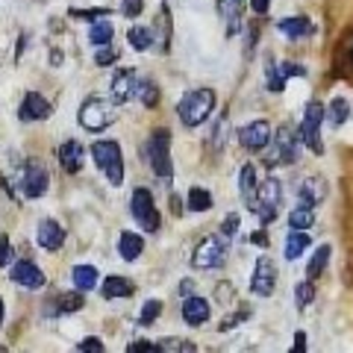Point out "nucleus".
I'll return each instance as SVG.
<instances>
[{
  "mask_svg": "<svg viewBox=\"0 0 353 353\" xmlns=\"http://www.w3.org/2000/svg\"><path fill=\"white\" fill-rule=\"evenodd\" d=\"M159 315H162V301H148L145 306H141V312H139V324L141 327H150Z\"/></svg>",
  "mask_w": 353,
  "mask_h": 353,
  "instance_id": "nucleus-38",
  "label": "nucleus"
},
{
  "mask_svg": "<svg viewBox=\"0 0 353 353\" xmlns=\"http://www.w3.org/2000/svg\"><path fill=\"white\" fill-rule=\"evenodd\" d=\"M109 92H112L115 103H127L130 97H136L139 94L136 71H132V68H118L115 77H112V85H109Z\"/></svg>",
  "mask_w": 353,
  "mask_h": 353,
  "instance_id": "nucleus-15",
  "label": "nucleus"
},
{
  "mask_svg": "<svg viewBox=\"0 0 353 353\" xmlns=\"http://www.w3.org/2000/svg\"><path fill=\"white\" fill-rule=\"evenodd\" d=\"M294 353H303L306 350V333H294V345H292Z\"/></svg>",
  "mask_w": 353,
  "mask_h": 353,
  "instance_id": "nucleus-51",
  "label": "nucleus"
},
{
  "mask_svg": "<svg viewBox=\"0 0 353 353\" xmlns=\"http://www.w3.org/2000/svg\"><path fill=\"white\" fill-rule=\"evenodd\" d=\"M289 77H306V68H303V65H297V62H277V59H271L268 65H265V80H268V92H274V94L283 92Z\"/></svg>",
  "mask_w": 353,
  "mask_h": 353,
  "instance_id": "nucleus-13",
  "label": "nucleus"
},
{
  "mask_svg": "<svg viewBox=\"0 0 353 353\" xmlns=\"http://www.w3.org/2000/svg\"><path fill=\"white\" fill-rule=\"evenodd\" d=\"M277 30L283 32L285 39H292V41H301V39H312L315 36V24L306 15L283 18V21H277Z\"/></svg>",
  "mask_w": 353,
  "mask_h": 353,
  "instance_id": "nucleus-19",
  "label": "nucleus"
},
{
  "mask_svg": "<svg viewBox=\"0 0 353 353\" xmlns=\"http://www.w3.org/2000/svg\"><path fill=\"white\" fill-rule=\"evenodd\" d=\"M18 185H21V194H24L27 201H39L50 185L48 168H44L41 162H24V168L18 174Z\"/></svg>",
  "mask_w": 353,
  "mask_h": 353,
  "instance_id": "nucleus-10",
  "label": "nucleus"
},
{
  "mask_svg": "<svg viewBox=\"0 0 353 353\" xmlns=\"http://www.w3.org/2000/svg\"><path fill=\"white\" fill-rule=\"evenodd\" d=\"M224 130H227V118H221L218 124H215V139H212V145H215V148H224V136H227Z\"/></svg>",
  "mask_w": 353,
  "mask_h": 353,
  "instance_id": "nucleus-49",
  "label": "nucleus"
},
{
  "mask_svg": "<svg viewBox=\"0 0 353 353\" xmlns=\"http://www.w3.org/2000/svg\"><path fill=\"white\" fill-rule=\"evenodd\" d=\"M327 121V106L321 101H309L306 109H303V118L297 124V132H301V141L315 153L321 157L324 153V141H321V124Z\"/></svg>",
  "mask_w": 353,
  "mask_h": 353,
  "instance_id": "nucleus-2",
  "label": "nucleus"
},
{
  "mask_svg": "<svg viewBox=\"0 0 353 353\" xmlns=\"http://www.w3.org/2000/svg\"><path fill=\"white\" fill-rule=\"evenodd\" d=\"M132 292H136V285H132V280L118 277V274H112V277H106V283H103V297H106V301H121V297H130Z\"/></svg>",
  "mask_w": 353,
  "mask_h": 353,
  "instance_id": "nucleus-24",
  "label": "nucleus"
},
{
  "mask_svg": "<svg viewBox=\"0 0 353 353\" xmlns=\"http://www.w3.org/2000/svg\"><path fill=\"white\" fill-rule=\"evenodd\" d=\"M239 192H241V197H245V206H250L253 197H256V192H259L256 168H253L250 162H245L241 165V171H239Z\"/></svg>",
  "mask_w": 353,
  "mask_h": 353,
  "instance_id": "nucleus-23",
  "label": "nucleus"
},
{
  "mask_svg": "<svg viewBox=\"0 0 353 353\" xmlns=\"http://www.w3.org/2000/svg\"><path fill=\"white\" fill-rule=\"evenodd\" d=\"M68 15L80 18V21H92V24H94V21H101L103 15H112V12H109V9H71Z\"/></svg>",
  "mask_w": 353,
  "mask_h": 353,
  "instance_id": "nucleus-40",
  "label": "nucleus"
},
{
  "mask_svg": "<svg viewBox=\"0 0 353 353\" xmlns=\"http://www.w3.org/2000/svg\"><path fill=\"white\" fill-rule=\"evenodd\" d=\"M157 39H159V48H162V50L171 48V12H168V3H162V9H159V30H157Z\"/></svg>",
  "mask_w": 353,
  "mask_h": 353,
  "instance_id": "nucleus-34",
  "label": "nucleus"
},
{
  "mask_svg": "<svg viewBox=\"0 0 353 353\" xmlns=\"http://www.w3.org/2000/svg\"><path fill=\"white\" fill-rule=\"evenodd\" d=\"M9 280L18 283V285H24V289H41V285L48 283V277H44V271L39 268L36 262H30V259L15 262L12 268H9Z\"/></svg>",
  "mask_w": 353,
  "mask_h": 353,
  "instance_id": "nucleus-14",
  "label": "nucleus"
},
{
  "mask_svg": "<svg viewBox=\"0 0 353 353\" xmlns=\"http://www.w3.org/2000/svg\"><path fill=\"white\" fill-rule=\"evenodd\" d=\"M289 227L292 230H309V227H315V209L297 203L292 212H289Z\"/></svg>",
  "mask_w": 353,
  "mask_h": 353,
  "instance_id": "nucleus-31",
  "label": "nucleus"
},
{
  "mask_svg": "<svg viewBox=\"0 0 353 353\" xmlns=\"http://www.w3.org/2000/svg\"><path fill=\"white\" fill-rule=\"evenodd\" d=\"M183 321L189 327H201L203 321H209V303L201 294H185L183 301Z\"/></svg>",
  "mask_w": 353,
  "mask_h": 353,
  "instance_id": "nucleus-22",
  "label": "nucleus"
},
{
  "mask_svg": "<svg viewBox=\"0 0 353 353\" xmlns=\"http://www.w3.org/2000/svg\"><path fill=\"white\" fill-rule=\"evenodd\" d=\"M227 250H230V239L221 236H206L203 241H197V248L192 253V265L197 271H209V268H221L227 262Z\"/></svg>",
  "mask_w": 353,
  "mask_h": 353,
  "instance_id": "nucleus-7",
  "label": "nucleus"
},
{
  "mask_svg": "<svg viewBox=\"0 0 353 353\" xmlns=\"http://www.w3.org/2000/svg\"><path fill=\"white\" fill-rule=\"evenodd\" d=\"M274 132H271V124L268 121H253V124H245L239 130V141L241 148L250 150V153H262L265 148L271 145Z\"/></svg>",
  "mask_w": 353,
  "mask_h": 353,
  "instance_id": "nucleus-12",
  "label": "nucleus"
},
{
  "mask_svg": "<svg viewBox=\"0 0 353 353\" xmlns=\"http://www.w3.org/2000/svg\"><path fill=\"white\" fill-rule=\"evenodd\" d=\"M77 350H88V353H103V341L97 339V336H88V339H83L80 345H77Z\"/></svg>",
  "mask_w": 353,
  "mask_h": 353,
  "instance_id": "nucleus-46",
  "label": "nucleus"
},
{
  "mask_svg": "<svg viewBox=\"0 0 353 353\" xmlns=\"http://www.w3.org/2000/svg\"><path fill=\"white\" fill-rule=\"evenodd\" d=\"M221 233H224L227 239H233L239 233V215L236 212H230L224 221H221Z\"/></svg>",
  "mask_w": 353,
  "mask_h": 353,
  "instance_id": "nucleus-45",
  "label": "nucleus"
},
{
  "mask_svg": "<svg viewBox=\"0 0 353 353\" xmlns=\"http://www.w3.org/2000/svg\"><path fill=\"white\" fill-rule=\"evenodd\" d=\"M350 59H353V48H350Z\"/></svg>",
  "mask_w": 353,
  "mask_h": 353,
  "instance_id": "nucleus-56",
  "label": "nucleus"
},
{
  "mask_svg": "<svg viewBox=\"0 0 353 353\" xmlns=\"http://www.w3.org/2000/svg\"><path fill=\"white\" fill-rule=\"evenodd\" d=\"M118 250H121V259H139L141 256V250H145V239H141L139 233H121L118 239Z\"/></svg>",
  "mask_w": 353,
  "mask_h": 353,
  "instance_id": "nucleus-26",
  "label": "nucleus"
},
{
  "mask_svg": "<svg viewBox=\"0 0 353 353\" xmlns=\"http://www.w3.org/2000/svg\"><path fill=\"white\" fill-rule=\"evenodd\" d=\"M115 118H118L115 103L103 101V97H85L80 103V112H77L80 127H85L88 132H103Z\"/></svg>",
  "mask_w": 353,
  "mask_h": 353,
  "instance_id": "nucleus-6",
  "label": "nucleus"
},
{
  "mask_svg": "<svg viewBox=\"0 0 353 353\" xmlns=\"http://www.w3.org/2000/svg\"><path fill=\"white\" fill-rule=\"evenodd\" d=\"M112 36H115V27L109 18H101L94 21L92 30H88V41L97 44V48H103V44H112Z\"/></svg>",
  "mask_w": 353,
  "mask_h": 353,
  "instance_id": "nucleus-28",
  "label": "nucleus"
},
{
  "mask_svg": "<svg viewBox=\"0 0 353 353\" xmlns=\"http://www.w3.org/2000/svg\"><path fill=\"white\" fill-rule=\"evenodd\" d=\"M36 241H39V248L57 253L65 245V230H62V224H57L53 218H44L41 224H39V230H36Z\"/></svg>",
  "mask_w": 353,
  "mask_h": 353,
  "instance_id": "nucleus-17",
  "label": "nucleus"
},
{
  "mask_svg": "<svg viewBox=\"0 0 353 353\" xmlns=\"http://www.w3.org/2000/svg\"><path fill=\"white\" fill-rule=\"evenodd\" d=\"M71 277H74V285L80 292H92L97 285V268H94V265H77Z\"/></svg>",
  "mask_w": 353,
  "mask_h": 353,
  "instance_id": "nucleus-29",
  "label": "nucleus"
},
{
  "mask_svg": "<svg viewBox=\"0 0 353 353\" xmlns=\"http://www.w3.org/2000/svg\"><path fill=\"white\" fill-rule=\"evenodd\" d=\"M248 318H250V309H248V306H241L239 312H233V315H224V321L218 324V330H221V333H227V330L239 327L241 321H248Z\"/></svg>",
  "mask_w": 353,
  "mask_h": 353,
  "instance_id": "nucleus-39",
  "label": "nucleus"
},
{
  "mask_svg": "<svg viewBox=\"0 0 353 353\" xmlns=\"http://www.w3.org/2000/svg\"><path fill=\"white\" fill-rule=\"evenodd\" d=\"M245 9H248V0H218V15L224 18V27H227V36L230 39L239 36L241 18H245Z\"/></svg>",
  "mask_w": 353,
  "mask_h": 353,
  "instance_id": "nucleus-16",
  "label": "nucleus"
},
{
  "mask_svg": "<svg viewBox=\"0 0 353 353\" xmlns=\"http://www.w3.org/2000/svg\"><path fill=\"white\" fill-rule=\"evenodd\" d=\"M280 201H283V189H280V180H274V176H268L265 183H259V192L256 197H253V203L248 209H253L259 218L262 227H268L274 218H277L280 212Z\"/></svg>",
  "mask_w": 353,
  "mask_h": 353,
  "instance_id": "nucleus-8",
  "label": "nucleus"
},
{
  "mask_svg": "<svg viewBox=\"0 0 353 353\" xmlns=\"http://www.w3.org/2000/svg\"><path fill=\"white\" fill-rule=\"evenodd\" d=\"M215 294H218V297H215L218 303H233V294H236V292H233V285H230V283H218Z\"/></svg>",
  "mask_w": 353,
  "mask_h": 353,
  "instance_id": "nucleus-47",
  "label": "nucleus"
},
{
  "mask_svg": "<svg viewBox=\"0 0 353 353\" xmlns=\"http://www.w3.org/2000/svg\"><path fill=\"white\" fill-rule=\"evenodd\" d=\"M139 101L145 103L148 109L157 106V103H159V88H157V83H150V80L139 83Z\"/></svg>",
  "mask_w": 353,
  "mask_h": 353,
  "instance_id": "nucleus-37",
  "label": "nucleus"
},
{
  "mask_svg": "<svg viewBox=\"0 0 353 353\" xmlns=\"http://www.w3.org/2000/svg\"><path fill=\"white\" fill-rule=\"evenodd\" d=\"M148 162L157 180L171 183L174 180V162H171V132L168 130H153L148 141Z\"/></svg>",
  "mask_w": 353,
  "mask_h": 353,
  "instance_id": "nucleus-3",
  "label": "nucleus"
},
{
  "mask_svg": "<svg viewBox=\"0 0 353 353\" xmlns=\"http://www.w3.org/2000/svg\"><path fill=\"white\" fill-rule=\"evenodd\" d=\"M159 347L162 350H194V345H192V341L189 339H165V341H159Z\"/></svg>",
  "mask_w": 353,
  "mask_h": 353,
  "instance_id": "nucleus-44",
  "label": "nucleus"
},
{
  "mask_svg": "<svg viewBox=\"0 0 353 353\" xmlns=\"http://www.w3.org/2000/svg\"><path fill=\"white\" fill-rule=\"evenodd\" d=\"M83 162H85V150H83L80 141H77V139L62 141V145H59V165H62V171L77 174L83 168Z\"/></svg>",
  "mask_w": 353,
  "mask_h": 353,
  "instance_id": "nucleus-21",
  "label": "nucleus"
},
{
  "mask_svg": "<svg viewBox=\"0 0 353 353\" xmlns=\"http://www.w3.org/2000/svg\"><path fill=\"white\" fill-rule=\"evenodd\" d=\"M115 59H118V50L112 48V44H103V48L94 53V62L101 65V68H109V65H112Z\"/></svg>",
  "mask_w": 353,
  "mask_h": 353,
  "instance_id": "nucleus-41",
  "label": "nucleus"
},
{
  "mask_svg": "<svg viewBox=\"0 0 353 353\" xmlns=\"http://www.w3.org/2000/svg\"><path fill=\"white\" fill-rule=\"evenodd\" d=\"M127 41H130L132 50H148L150 44H153V32H150L148 27H130Z\"/></svg>",
  "mask_w": 353,
  "mask_h": 353,
  "instance_id": "nucleus-35",
  "label": "nucleus"
},
{
  "mask_svg": "<svg viewBox=\"0 0 353 353\" xmlns=\"http://www.w3.org/2000/svg\"><path fill=\"white\" fill-rule=\"evenodd\" d=\"M312 301H315V280L306 277L303 283L294 285V306H297V309H306Z\"/></svg>",
  "mask_w": 353,
  "mask_h": 353,
  "instance_id": "nucleus-36",
  "label": "nucleus"
},
{
  "mask_svg": "<svg viewBox=\"0 0 353 353\" xmlns=\"http://www.w3.org/2000/svg\"><path fill=\"white\" fill-rule=\"evenodd\" d=\"M250 9L256 15H268V9H271V0H250Z\"/></svg>",
  "mask_w": 353,
  "mask_h": 353,
  "instance_id": "nucleus-50",
  "label": "nucleus"
},
{
  "mask_svg": "<svg viewBox=\"0 0 353 353\" xmlns=\"http://www.w3.org/2000/svg\"><path fill=\"white\" fill-rule=\"evenodd\" d=\"M297 197H301L303 206L318 209V206L327 201V183H324V176H306V180L301 183V189H297Z\"/></svg>",
  "mask_w": 353,
  "mask_h": 353,
  "instance_id": "nucleus-18",
  "label": "nucleus"
},
{
  "mask_svg": "<svg viewBox=\"0 0 353 353\" xmlns=\"http://www.w3.org/2000/svg\"><path fill=\"white\" fill-rule=\"evenodd\" d=\"M171 212H174V215H183V201H180L176 194L171 197Z\"/></svg>",
  "mask_w": 353,
  "mask_h": 353,
  "instance_id": "nucleus-53",
  "label": "nucleus"
},
{
  "mask_svg": "<svg viewBox=\"0 0 353 353\" xmlns=\"http://www.w3.org/2000/svg\"><path fill=\"white\" fill-rule=\"evenodd\" d=\"M130 212H132V221L145 230V233H157L162 218H159V209L153 203V194L148 189H136L130 197Z\"/></svg>",
  "mask_w": 353,
  "mask_h": 353,
  "instance_id": "nucleus-9",
  "label": "nucleus"
},
{
  "mask_svg": "<svg viewBox=\"0 0 353 353\" xmlns=\"http://www.w3.org/2000/svg\"><path fill=\"white\" fill-rule=\"evenodd\" d=\"M3 315H6V309H3V297H0V324H3Z\"/></svg>",
  "mask_w": 353,
  "mask_h": 353,
  "instance_id": "nucleus-55",
  "label": "nucleus"
},
{
  "mask_svg": "<svg viewBox=\"0 0 353 353\" xmlns=\"http://www.w3.org/2000/svg\"><path fill=\"white\" fill-rule=\"evenodd\" d=\"M327 121H330V127H336V130L350 121V103L345 97H333V103L327 106Z\"/></svg>",
  "mask_w": 353,
  "mask_h": 353,
  "instance_id": "nucleus-27",
  "label": "nucleus"
},
{
  "mask_svg": "<svg viewBox=\"0 0 353 353\" xmlns=\"http://www.w3.org/2000/svg\"><path fill=\"white\" fill-rule=\"evenodd\" d=\"M212 109H215V92L212 88H194V92H189L180 101L176 112H180V121L185 127H201L203 121L212 115Z\"/></svg>",
  "mask_w": 353,
  "mask_h": 353,
  "instance_id": "nucleus-1",
  "label": "nucleus"
},
{
  "mask_svg": "<svg viewBox=\"0 0 353 353\" xmlns=\"http://www.w3.org/2000/svg\"><path fill=\"white\" fill-rule=\"evenodd\" d=\"M185 203H189L192 212H209V209H212V192L194 185V189L189 192V197H185Z\"/></svg>",
  "mask_w": 353,
  "mask_h": 353,
  "instance_id": "nucleus-32",
  "label": "nucleus"
},
{
  "mask_svg": "<svg viewBox=\"0 0 353 353\" xmlns=\"http://www.w3.org/2000/svg\"><path fill=\"white\" fill-rule=\"evenodd\" d=\"M83 303H85V297H83V292H80V289H77V292H65V294H59V297H57V309H59L62 315H68V312H80Z\"/></svg>",
  "mask_w": 353,
  "mask_h": 353,
  "instance_id": "nucleus-33",
  "label": "nucleus"
},
{
  "mask_svg": "<svg viewBox=\"0 0 353 353\" xmlns=\"http://www.w3.org/2000/svg\"><path fill=\"white\" fill-rule=\"evenodd\" d=\"M62 62H65V57H62V53H59L57 48H53V50H50V65H53V68H59Z\"/></svg>",
  "mask_w": 353,
  "mask_h": 353,
  "instance_id": "nucleus-52",
  "label": "nucleus"
},
{
  "mask_svg": "<svg viewBox=\"0 0 353 353\" xmlns=\"http://www.w3.org/2000/svg\"><path fill=\"white\" fill-rule=\"evenodd\" d=\"M250 241H256V245H268V239H265V233H253Z\"/></svg>",
  "mask_w": 353,
  "mask_h": 353,
  "instance_id": "nucleus-54",
  "label": "nucleus"
},
{
  "mask_svg": "<svg viewBox=\"0 0 353 353\" xmlns=\"http://www.w3.org/2000/svg\"><path fill=\"white\" fill-rule=\"evenodd\" d=\"M159 341H145V339H139V341H130L127 345V353H159Z\"/></svg>",
  "mask_w": 353,
  "mask_h": 353,
  "instance_id": "nucleus-42",
  "label": "nucleus"
},
{
  "mask_svg": "<svg viewBox=\"0 0 353 353\" xmlns=\"http://www.w3.org/2000/svg\"><path fill=\"white\" fill-rule=\"evenodd\" d=\"M309 245H312V239H309L306 230H292L289 239H285V259H301Z\"/></svg>",
  "mask_w": 353,
  "mask_h": 353,
  "instance_id": "nucleus-25",
  "label": "nucleus"
},
{
  "mask_svg": "<svg viewBox=\"0 0 353 353\" xmlns=\"http://www.w3.org/2000/svg\"><path fill=\"white\" fill-rule=\"evenodd\" d=\"M50 103L44 101V97L39 92H27L24 101H21V121H48L50 118Z\"/></svg>",
  "mask_w": 353,
  "mask_h": 353,
  "instance_id": "nucleus-20",
  "label": "nucleus"
},
{
  "mask_svg": "<svg viewBox=\"0 0 353 353\" xmlns=\"http://www.w3.org/2000/svg\"><path fill=\"white\" fill-rule=\"evenodd\" d=\"M277 289V265L271 256H259L253 265V277H250V294L256 297H268Z\"/></svg>",
  "mask_w": 353,
  "mask_h": 353,
  "instance_id": "nucleus-11",
  "label": "nucleus"
},
{
  "mask_svg": "<svg viewBox=\"0 0 353 353\" xmlns=\"http://www.w3.org/2000/svg\"><path fill=\"white\" fill-rule=\"evenodd\" d=\"M92 159H94L97 168L106 174V180L112 185L124 183V157H121L118 141H112V139L94 141V145H92Z\"/></svg>",
  "mask_w": 353,
  "mask_h": 353,
  "instance_id": "nucleus-4",
  "label": "nucleus"
},
{
  "mask_svg": "<svg viewBox=\"0 0 353 353\" xmlns=\"http://www.w3.org/2000/svg\"><path fill=\"white\" fill-rule=\"evenodd\" d=\"M330 253H333V248H330V245H321V248L315 250V256L309 259V265H306V277L309 280H318L324 274L327 262H330Z\"/></svg>",
  "mask_w": 353,
  "mask_h": 353,
  "instance_id": "nucleus-30",
  "label": "nucleus"
},
{
  "mask_svg": "<svg viewBox=\"0 0 353 353\" xmlns=\"http://www.w3.org/2000/svg\"><path fill=\"white\" fill-rule=\"evenodd\" d=\"M301 132H294L289 124H283L277 132H274V145L271 153L265 157V165L268 168H277V165H294L297 153H301Z\"/></svg>",
  "mask_w": 353,
  "mask_h": 353,
  "instance_id": "nucleus-5",
  "label": "nucleus"
},
{
  "mask_svg": "<svg viewBox=\"0 0 353 353\" xmlns=\"http://www.w3.org/2000/svg\"><path fill=\"white\" fill-rule=\"evenodd\" d=\"M121 12H124V18H139L145 12V0H124V3H121Z\"/></svg>",
  "mask_w": 353,
  "mask_h": 353,
  "instance_id": "nucleus-43",
  "label": "nucleus"
},
{
  "mask_svg": "<svg viewBox=\"0 0 353 353\" xmlns=\"http://www.w3.org/2000/svg\"><path fill=\"white\" fill-rule=\"evenodd\" d=\"M9 259H12V250H9V239L0 236V268H6Z\"/></svg>",
  "mask_w": 353,
  "mask_h": 353,
  "instance_id": "nucleus-48",
  "label": "nucleus"
}]
</instances>
